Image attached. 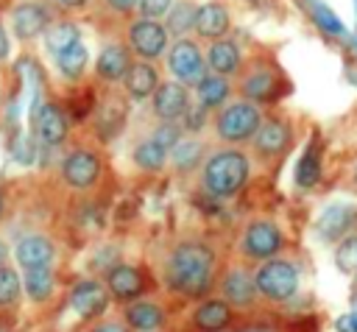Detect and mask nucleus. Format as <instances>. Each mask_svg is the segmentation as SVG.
<instances>
[{
    "label": "nucleus",
    "mask_w": 357,
    "mask_h": 332,
    "mask_svg": "<svg viewBox=\"0 0 357 332\" xmlns=\"http://www.w3.org/2000/svg\"><path fill=\"white\" fill-rule=\"evenodd\" d=\"M215 273V251L201 240L178 243L165 262V282L190 299H198L209 290Z\"/></svg>",
    "instance_id": "obj_1"
},
{
    "label": "nucleus",
    "mask_w": 357,
    "mask_h": 332,
    "mask_svg": "<svg viewBox=\"0 0 357 332\" xmlns=\"http://www.w3.org/2000/svg\"><path fill=\"white\" fill-rule=\"evenodd\" d=\"M248 156L237 148H223L215 151L204 159V170H201V184L212 198H231L237 195L245 181H248Z\"/></svg>",
    "instance_id": "obj_2"
},
{
    "label": "nucleus",
    "mask_w": 357,
    "mask_h": 332,
    "mask_svg": "<svg viewBox=\"0 0 357 332\" xmlns=\"http://www.w3.org/2000/svg\"><path fill=\"white\" fill-rule=\"evenodd\" d=\"M265 123L262 109L248 100H231L226 103L215 117V131L223 142H245L254 139L259 126Z\"/></svg>",
    "instance_id": "obj_3"
},
{
    "label": "nucleus",
    "mask_w": 357,
    "mask_h": 332,
    "mask_svg": "<svg viewBox=\"0 0 357 332\" xmlns=\"http://www.w3.org/2000/svg\"><path fill=\"white\" fill-rule=\"evenodd\" d=\"M254 285L268 301H287L298 293V268L284 257H273L254 271Z\"/></svg>",
    "instance_id": "obj_4"
},
{
    "label": "nucleus",
    "mask_w": 357,
    "mask_h": 332,
    "mask_svg": "<svg viewBox=\"0 0 357 332\" xmlns=\"http://www.w3.org/2000/svg\"><path fill=\"white\" fill-rule=\"evenodd\" d=\"M167 67L173 73V78L184 86H198V81L206 75V53L201 50V45L190 36L176 39L167 47Z\"/></svg>",
    "instance_id": "obj_5"
},
{
    "label": "nucleus",
    "mask_w": 357,
    "mask_h": 332,
    "mask_svg": "<svg viewBox=\"0 0 357 332\" xmlns=\"http://www.w3.org/2000/svg\"><path fill=\"white\" fill-rule=\"evenodd\" d=\"M279 92H282V73L268 64V61H254L245 73H243V81H240V95L243 100L254 103V106H265V103H273L279 100Z\"/></svg>",
    "instance_id": "obj_6"
},
{
    "label": "nucleus",
    "mask_w": 357,
    "mask_h": 332,
    "mask_svg": "<svg viewBox=\"0 0 357 332\" xmlns=\"http://www.w3.org/2000/svg\"><path fill=\"white\" fill-rule=\"evenodd\" d=\"M243 254L254 262H268L273 257L282 254L284 248V234L273 220H251L243 232V243H240Z\"/></svg>",
    "instance_id": "obj_7"
},
{
    "label": "nucleus",
    "mask_w": 357,
    "mask_h": 332,
    "mask_svg": "<svg viewBox=\"0 0 357 332\" xmlns=\"http://www.w3.org/2000/svg\"><path fill=\"white\" fill-rule=\"evenodd\" d=\"M167 28L162 20H134L128 25V45L142 61H153L167 50Z\"/></svg>",
    "instance_id": "obj_8"
},
{
    "label": "nucleus",
    "mask_w": 357,
    "mask_h": 332,
    "mask_svg": "<svg viewBox=\"0 0 357 332\" xmlns=\"http://www.w3.org/2000/svg\"><path fill=\"white\" fill-rule=\"evenodd\" d=\"M100 176V159L98 153L86 151V148H78L73 153L64 156L61 162V179L73 187V190H86L98 181Z\"/></svg>",
    "instance_id": "obj_9"
},
{
    "label": "nucleus",
    "mask_w": 357,
    "mask_h": 332,
    "mask_svg": "<svg viewBox=\"0 0 357 332\" xmlns=\"http://www.w3.org/2000/svg\"><path fill=\"white\" fill-rule=\"evenodd\" d=\"M14 259L20 268H53L56 262V243L45 234H22L14 246Z\"/></svg>",
    "instance_id": "obj_10"
},
{
    "label": "nucleus",
    "mask_w": 357,
    "mask_h": 332,
    "mask_svg": "<svg viewBox=\"0 0 357 332\" xmlns=\"http://www.w3.org/2000/svg\"><path fill=\"white\" fill-rule=\"evenodd\" d=\"M106 307H109V290H106V285H100L95 279H84L70 290V310L81 321L98 318Z\"/></svg>",
    "instance_id": "obj_11"
},
{
    "label": "nucleus",
    "mask_w": 357,
    "mask_h": 332,
    "mask_svg": "<svg viewBox=\"0 0 357 332\" xmlns=\"http://www.w3.org/2000/svg\"><path fill=\"white\" fill-rule=\"evenodd\" d=\"M151 109L159 120L165 123H176L178 117H184V112L190 109V92L184 84L178 81H165L159 84V89L151 98Z\"/></svg>",
    "instance_id": "obj_12"
},
{
    "label": "nucleus",
    "mask_w": 357,
    "mask_h": 332,
    "mask_svg": "<svg viewBox=\"0 0 357 332\" xmlns=\"http://www.w3.org/2000/svg\"><path fill=\"white\" fill-rule=\"evenodd\" d=\"M50 28V11L42 3H20L11 11V33L20 42H31L39 33H47Z\"/></svg>",
    "instance_id": "obj_13"
},
{
    "label": "nucleus",
    "mask_w": 357,
    "mask_h": 332,
    "mask_svg": "<svg viewBox=\"0 0 357 332\" xmlns=\"http://www.w3.org/2000/svg\"><path fill=\"white\" fill-rule=\"evenodd\" d=\"M354 223H357V206L332 204L321 212L315 232H318V240H324V243H340L343 237H349Z\"/></svg>",
    "instance_id": "obj_14"
},
{
    "label": "nucleus",
    "mask_w": 357,
    "mask_h": 332,
    "mask_svg": "<svg viewBox=\"0 0 357 332\" xmlns=\"http://www.w3.org/2000/svg\"><path fill=\"white\" fill-rule=\"evenodd\" d=\"M293 142V128L287 120H279V117H271L259 126V131L254 134L251 145L259 156L265 159H273V156H282L287 151V145Z\"/></svg>",
    "instance_id": "obj_15"
},
{
    "label": "nucleus",
    "mask_w": 357,
    "mask_h": 332,
    "mask_svg": "<svg viewBox=\"0 0 357 332\" xmlns=\"http://www.w3.org/2000/svg\"><path fill=\"white\" fill-rule=\"evenodd\" d=\"M106 290H109L112 299L131 304L134 299L142 296V290H145V279H142V273H139L134 265H123V262H117V265H112V268L106 271Z\"/></svg>",
    "instance_id": "obj_16"
},
{
    "label": "nucleus",
    "mask_w": 357,
    "mask_h": 332,
    "mask_svg": "<svg viewBox=\"0 0 357 332\" xmlns=\"http://www.w3.org/2000/svg\"><path fill=\"white\" fill-rule=\"evenodd\" d=\"M33 134L45 148H56L67 137V114L56 103H42L33 117Z\"/></svg>",
    "instance_id": "obj_17"
},
{
    "label": "nucleus",
    "mask_w": 357,
    "mask_h": 332,
    "mask_svg": "<svg viewBox=\"0 0 357 332\" xmlns=\"http://www.w3.org/2000/svg\"><path fill=\"white\" fill-rule=\"evenodd\" d=\"M220 296L229 307L234 310H248L257 301V285H254V273L243 271V268H231L223 282H220Z\"/></svg>",
    "instance_id": "obj_18"
},
{
    "label": "nucleus",
    "mask_w": 357,
    "mask_h": 332,
    "mask_svg": "<svg viewBox=\"0 0 357 332\" xmlns=\"http://www.w3.org/2000/svg\"><path fill=\"white\" fill-rule=\"evenodd\" d=\"M231 28V20H229V11L223 3H204L198 6L195 11V33L206 42H218V39H226Z\"/></svg>",
    "instance_id": "obj_19"
},
{
    "label": "nucleus",
    "mask_w": 357,
    "mask_h": 332,
    "mask_svg": "<svg viewBox=\"0 0 357 332\" xmlns=\"http://www.w3.org/2000/svg\"><path fill=\"white\" fill-rule=\"evenodd\" d=\"M131 64H134V61H131L128 47H123V45H117V42H109V45L100 47L98 61H95V70H98V75H100L106 84H117V81H126Z\"/></svg>",
    "instance_id": "obj_20"
},
{
    "label": "nucleus",
    "mask_w": 357,
    "mask_h": 332,
    "mask_svg": "<svg viewBox=\"0 0 357 332\" xmlns=\"http://www.w3.org/2000/svg\"><path fill=\"white\" fill-rule=\"evenodd\" d=\"M206 67H209V73H218V75H223V78L240 73V67H243L240 45L231 42V39L209 42V47H206Z\"/></svg>",
    "instance_id": "obj_21"
},
{
    "label": "nucleus",
    "mask_w": 357,
    "mask_h": 332,
    "mask_svg": "<svg viewBox=\"0 0 357 332\" xmlns=\"http://www.w3.org/2000/svg\"><path fill=\"white\" fill-rule=\"evenodd\" d=\"M159 89V73L151 61H134L128 75H126V92L134 98V100H145V98H153V92Z\"/></svg>",
    "instance_id": "obj_22"
},
{
    "label": "nucleus",
    "mask_w": 357,
    "mask_h": 332,
    "mask_svg": "<svg viewBox=\"0 0 357 332\" xmlns=\"http://www.w3.org/2000/svg\"><path fill=\"white\" fill-rule=\"evenodd\" d=\"M165 324V310L148 299L131 301L126 307V326H131L134 332H156Z\"/></svg>",
    "instance_id": "obj_23"
},
{
    "label": "nucleus",
    "mask_w": 357,
    "mask_h": 332,
    "mask_svg": "<svg viewBox=\"0 0 357 332\" xmlns=\"http://www.w3.org/2000/svg\"><path fill=\"white\" fill-rule=\"evenodd\" d=\"M229 95H231V84H229V78H223L218 73H206L195 86L198 106H204L206 112L209 109H223L229 103Z\"/></svg>",
    "instance_id": "obj_24"
},
{
    "label": "nucleus",
    "mask_w": 357,
    "mask_h": 332,
    "mask_svg": "<svg viewBox=\"0 0 357 332\" xmlns=\"http://www.w3.org/2000/svg\"><path fill=\"white\" fill-rule=\"evenodd\" d=\"M192 321L204 332H220V329H226L231 324V307L223 299H206V301L198 304Z\"/></svg>",
    "instance_id": "obj_25"
},
{
    "label": "nucleus",
    "mask_w": 357,
    "mask_h": 332,
    "mask_svg": "<svg viewBox=\"0 0 357 332\" xmlns=\"http://www.w3.org/2000/svg\"><path fill=\"white\" fill-rule=\"evenodd\" d=\"M167 156H170V151H167L156 137H145V139H139V142L134 145V153H131L134 165H137L139 170H145V173H156V170H162L165 162H167Z\"/></svg>",
    "instance_id": "obj_26"
},
{
    "label": "nucleus",
    "mask_w": 357,
    "mask_h": 332,
    "mask_svg": "<svg viewBox=\"0 0 357 332\" xmlns=\"http://www.w3.org/2000/svg\"><path fill=\"white\" fill-rule=\"evenodd\" d=\"M53 287H56L53 268H33L22 273V290L28 293L31 301H47L53 296Z\"/></svg>",
    "instance_id": "obj_27"
},
{
    "label": "nucleus",
    "mask_w": 357,
    "mask_h": 332,
    "mask_svg": "<svg viewBox=\"0 0 357 332\" xmlns=\"http://www.w3.org/2000/svg\"><path fill=\"white\" fill-rule=\"evenodd\" d=\"M318 179H321V142H318V139H312V142L304 148L301 159H298L296 181H298V187L310 190V187H315V181H318Z\"/></svg>",
    "instance_id": "obj_28"
},
{
    "label": "nucleus",
    "mask_w": 357,
    "mask_h": 332,
    "mask_svg": "<svg viewBox=\"0 0 357 332\" xmlns=\"http://www.w3.org/2000/svg\"><path fill=\"white\" fill-rule=\"evenodd\" d=\"M86 59H89V53H86L84 42L78 39V42H73L70 47H64L61 53H56V67L61 70V75L78 78V75L84 73V67H86Z\"/></svg>",
    "instance_id": "obj_29"
},
{
    "label": "nucleus",
    "mask_w": 357,
    "mask_h": 332,
    "mask_svg": "<svg viewBox=\"0 0 357 332\" xmlns=\"http://www.w3.org/2000/svg\"><path fill=\"white\" fill-rule=\"evenodd\" d=\"M195 11H198V8L187 6V3L173 6V8L167 11V20H165L167 33L176 36V39H184V33H187L190 28H195Z\"/></svg>",
    "instance_id": "obj_30"
},
{
    "label": "nucleus",
    "mask_w": 357,
    "mask_h": 332,
    "mask_svg": "<svg viewBox=\"0 0 357 332\" xmlns=\"http://www.w3.org/2000/svg\"><path fill=\"white\" fill-rule=\"evenodd\" d=\"M201 156H204V148H201V142L192 139V137H190V139L181 137V139L173 145V151H170V162H173L178 170H187V167L198 165Z\"/></svg>",
    "instance_id": "obj_31"
},
{
    "label": "nucleus",
    "mask_w": 357,
    "mask_h": 332,
    "mask_svg": "<svg viewBox=\"0 0 357 332\" xmlns=\"http://www.w3.org/2000/svg\"><path fill=\"white\" fill-rule=\"evenodd\" d=\"M20 293H22V276L11 265H3L0 268V307H14Z\"/></svg>",
    "instance_id": "obj_32"
},
{
    "label": "nucleus",
    "mask_w": 357,
    "mask_h": 332,
    "mask_svg": "<svg viewBox=\"0 0 357 332\" xmlns=\"http://www.w3.org/2000/svg\"><path fill=\"white\" fill-rule=\"evenodd\" d=\"M335 268L346 276L357 273V234H349L335 248Z\"/></svg>",
    "instance_id": "obj_33"
},
{
    "label": "nucleus",
    "mask_w": 357,
    "mask_h": 332,
    "mask_svg": "<svg viewBox=\"0 0 357 332\" xmlns=\"http://www.w3.org/2000/svg\"><path fill=\"white\" fill-rule=\"evenodd\" d=\"M45 39H47V47H50L53 56H56V53H61L64 47H70L73 42H78V28H75L73 22H56V25L47 28Z\"/></svg>",
    "instance_id": "obj_34"
},
{
    "label": "nucleus",
    "mask_w": 357,
    "mask_h": 332,
    "mask_svg": "<svg viewBox=\"0 0 357 332\" xmlns=\"http://www.w3.org/2000/svg\"><path fill=\"white\" fill-rule=\"evenodd\" d=\"M312 20H315V25H318L321 31H326V33H332V36H340V33H343V22H340L326 6H321V3H312Z\"/></svg>",
    "instance_id": "obj_35"
},
{
    "label": "nucleus",
    "mask_w": 357,
    "mask_h": 332,
    "mask_svg": "<svg viewBox=\"0 0 357 332\" xmlns=\"http://www.w3.org/2000/svg\"><path fill=\"white\" fill-rule=\"evenodd\" d=\"M173 8V0H137V11L145 20H162Z\"/></svg>",
    "instance_id": "obj_36"
},
{
    "label": "nucleus",
    "mask_w": 357,
    "mask_h": 332,
    "mask_svg": "<svg viewBox=\"0 0 357 332\" xmlns=\"http://www.w3.org/2000/svg\"><path fill=\"white\" fill-rule=\"evenodd\" d=\"M153 137H156V139H159V142H162L167 151H173V145L181 139V134H178V128H176V123H165V126H162V128H159Z\"/></svg>",
    "instance_id": "obj_37"
},
{
    "label": "nucleus",
    "mask_w": 357,
    "mask_h": 332,
    "mask_svg": "<svg viewBox=\"0 0 357 332\" xmlns=\"http://www.w3.org/2000/svg\"><path fill=\"white\" fill-rule=\"evenodd\" d=\"M204 114H206V109H204V106H198V109H192V106H190V109L184 112V128H187V131L201 128V126H204Z\"/></svg>",
    "instance_id": "obj_38"
},
{
    "label": "nucleus",
    "mask_w": 357,
    "mask_h": 332,
    "mask_svg": "<svg viewBox=\"0 0 357 332\" xmlns=\"http://www.w3.org/2000/svg\"><path fill=\"white\" fill-rule=\"evenodd\" d=\"M335 329L337 332H357V312H346L335 321Z\"/></svg>",
    "instance_id": "obj_39"
},
{
    "label": "nucleus",
    "mask_w": 357,
    "mask_h": 332,
    "mask_svg": "<svg viewBox=\"0 0 357 332\" xmlns=\"http://www.w3.org/2000/svg\"><path fill=\"white\" fill-rule=\"evenodd\" d=\"M106 3H109V8L117 11V14H128V11L137 8V0H106Z\"/></svg>",
    "instance_id": "obj_40"
},
{
    "label": "nucleus",
    "mask_w": 357,
    "mask_h": 332,
    "mask_svg": "<svg viewBox=\"0 0 357 332\" xmlns=\"http://www.w3.org/2000/svg\"><path fill=\"white\" fill-rule=\"evenodd\" d=\"M92 332H128V326L120 324V321H103V324H98Z\"/></svg>",
    "instance_id": "obj_41"
},
{
    "label": "nucleus",
    "mask_w": 357,
    "mask_h": 332,
    "mask_svg": "<svg viewBox=\"0 0 357 332\" xmlns=\"http://www.w3.org/2000/svg\"><path fill=\"white\" fill-rule=\"evenodd\" d=\"M8 56V33H6V28L0 25V61Z\"/></svg>",
    "instance_id": "obj_42"
},
{
    "label": "nucleus",
    "mask_w": 357,
    "mask_h": 332,
    "mask_svg": "<svg viewBox=\"0 0 357 332\" xmlns=\"http://www.w3.org/2000/svg\"><path fill=\"white\" fill-rule=\"evenodd\" d=\"M6 259H8V246H6L3 240H0V268L6 265Z\"/></svg>",
    "instance_id": "obj_43"
},
{
    "label": "nucleus",
    "mask_w": 357,
    "mask_h": 332,
    "mask_svg": "<svg viewBox=\"0 0 357 332\" xmlns=\"http://www.w3.org/2000/svg\"><path fill=\"white\" fill-rule=\"evenodd\" d=\"M61 6H67V8H78V6H84L86 0H59Z\"/></svg>",
    "instance_id": "obj_44"
},
{
    "label": "nucleus",
    "mask_w": 357,
    "mask_h": 332,
    "mask_svg": "<svg viewBox=\"0 0 357 332\" xmlns=\"http://www.w3.org/2000/svg\"><path fill=\"white\" fill-rule=\"evenodd\" d=\"M248 332H268V329H248Z\"/></svg>",
    "instance_id": "obj_45"
},
{
    "label": "nucleus",
    "mask_w": 357,
    "mask_h": 332,
    "mask_svg": "<svg viewBox=\"0 0 357 332\" xmlns=\"http://www.w3.org/2000/svg\"><path fill=\"white\" fill-rule=\"evenodd\" d=\"M0 212H3V198H0Z\"/></svg>",
    "instance_id": "obj_46"
},
{
    "label": "nucleus",
    "mask_w": 357,
    "mask_h": 332,
    "mask_svg": "<svg viewBox=\"0 0 357 332\" xmlns=\"http://www.w3.org/2000/svg\"><path fill=\"white\" fill-rule=\"evenodd\" d=\"M354 181H357V170H354Z\"/></svg>",
    "instance_id": "obj_47"
}]
</instances>
